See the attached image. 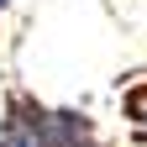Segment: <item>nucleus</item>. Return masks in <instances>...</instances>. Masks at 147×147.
<instances>
[{
    "label": "nucleus",
    "instance_id": "f257e3e1",
    "mask_svg": "<svg viewBox=\"0 0 147 147\" xmlns=\"http://www.w3.org/2000/svg\"><path fill=\"white\" fill-rule=\"evenodd\" d=\"M47 100L32 89H5L0 100V147H58V121H53Z\"/></svg>",
    "mask_w": 147,
    "mask_h": 147
},
{
    "label": "nucleus",
    "instance_id": "f03ea898",
    "mask_svg": "<svg viewBox=\"0 0 147 147\" xmlns=\"http://www.w3.org/2000/svg\"><path fill=\"white\" fill-rule=\"evenodd\" d=\"M121 116L137 126V131H147V79L137 84H126V95H121Z\"/></svg>",
    "mask_w": 147,
    "mask_h": 147
},
{
    "label": "nucleus",
    "instance_id": "7ed1b4c3",
    "mask_svg": "<svg viewBox=\"0 0 147 147\" xmlns=\"http://www.w3.org/2000/svg\"><path fill=\"white\" fill-rule=\"evenodd\" d=\"M11 5H16V0H0V11H11Z\"/></svg>",
    "mask_w": 147,
    "mask_h": 147
}]
</instances>
